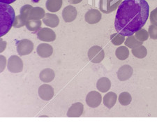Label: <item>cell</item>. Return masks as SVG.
<instances>
[{"label":"cell","instance_id":"6da1fadb","mask_svg":"<svg viewBox=\"0 0 157 130\" xmlns=\"http://www.w3.org/2000/svg\"><path fill=\"white\" fill-rule=\"evenodd\" d=\"M149 6L146 0H124L116 14L115 27L117 33L130 37L147 21Z\"/></svg>","mask_w":157,"mask_h":130},{"label":"cell","instance_id":"7a4b0ae2","mask_svg":"<svg viewBox=\"0 0 157 130\" xmlns=\"http://www.w3.org/2000/svg\"><path fill=\"white\" fill-rule=\"evenodd\" d=\"M0 37H3L11 30L14 23L16 15L13 8L9 4H0Z\"/></svg>","mask_w":157,"mask_h":130},{"label":"cell","instance_id":"3957f363","mask_svg":"<svg viewBox=\"0 0 157 130\" xmlns=\"http://www.w3.org/2000/svg\"><path fill=\"white\" fill-rule=\"evenodd\" d=\"M88 58L91 62L98 64L101 62L104 59L105 53L104 50L101 46L94 45L91 47L88 50Z\"/></svg>","mask_w":157,"mask_h":130},{"label":"cell","instance_id":"277c9868","mask_svg":"<svg viewBox=\"0 0 157 130\" xmlns=\"http://www.w3.org/2000/svg\"><path fill=\"white\" fill-rule=\"evenodd\" d=\"M23 62L17 55H12L9 57L7 63V68L10 72L13 73H20L23 70Z\"/></svg>","mask_w":157,"mask_h":130},{"label":"cell","instance_id":"5b68a950","mask_svg":"<svg viewBox=\"0 0 157 130\" xmlns=\"http://www.w3.org/2000/svg\"><path fill=\"white\" fill-rule=\"evenodd\" d=\"M34 50V43L29 39H22L17 42V52L20 56L30 54Z\"/></svg>","mask_w":157,"mask_h":130},{"label":"cell","instance_id":"8992f818","mask_svg":"<svg viewBox=\"0 0 157 130\" xmlns=\"http://www.w3.org/2000/svg\"><path fill=\"white\" fill-rule=\"evenodd\" d=\"M37 37L39 40L45 42H52L56 39V34L50 28H42L37 33Z\"/></svg>","mask_w":157,"mask_h":130},{"label":"cell","instance_id":"52a82bcc","mask_svg":"<svg viewBox=\"0 0 157 130\" xmlns=\"http://www.w3.org/2000/svg\"><path fill=\"white\" fill-rule=\"evenodd\" d=\"M102 101V97L97 91H92L88 93L86 97V103L91 108H97Z\"/></svg>","mask_w":157,"mask_h":130},{"label":"cell","instance_id":"ba28073f","mask_svg":"<svg viewBox=\"0 0 157 130\" xmlns=\"http://www.w3.org/2000/svg\"><path fill=\"white\" fill-rule=\"evenodd\" d=\"M39 96L44 101H50L54 97V89L52 87L47 84H44L39 87Z\"/></svg>","mask_w":157,"mask_h":130},{"label":"cell","instance_id":"9c48e42d","mask_svg":"<svg viewBox=\"0 0 157 130\" xmlns=\"http://www.w3.org/2000/svg\"><path fill=\"white\" fill-rule=\"evenodd\" d=\"M101 13L97 9H90L86 13L85 21L90 25L97 24L101 20Z\"/></svg>","mask_w":157,"mask_h":130},{"label":"cell","instance_id":"30bf717a","mask_svg":"<svg viewBox=\"0 0 157 130\" xmlns=\"http://www.w3.org/2000/svg\"><path fill=\"white\" fill-rule=\"evenodd\" d=\"M83 111H84V106L82 103H75L68 110L67 116L69 118H79L83 113Z\"/></svg>","mask_w":157,"mask_h":130},{"label":"cell","instance_id":"8fae6325","mask_svg":"<svg viewBox=\"0 0 157 130\" xmlns=\"http://www.w3.org/2000/svg\"><path fill=\"white\" fill-rule=\"evenodd\" d=\"M62 17L66 22H73L77 17V10L73 6H66L62 11Z\"/></svg>","mask_w":157,"mask_h":130},{"label":"cell","instance_id":"7c38bea8","mask_svg":"<svg viewBox=\"0 0 157 130\" xmlns=\"http://www.w3.org/2000/svg\"><path fill=\"white\" fill-rule=\"evenodd\" d=\"M133 68L129 65H124L117 71V78L121 81L128 80L133 75Z\"/></svg>","mask_w":157,"mask_h":130},{"label":"cell","instance_id":"4fadbf2b","mask_svg":"<svg viewBox=\"0 0 157 130\" xmlns=\"http://www.w3.org/2000/svg\"><path fill=\"white\" fill-rule=\"evenodd\" d=\"M36 52L40 57L48 58L52 55L53 48L48 43H40L38 45Z\"/></svg>","mask_w":157,"mask_h":130},{"label":"cell","instance_id":"5bb4252c","mask_svg":"<svg viewBox=\"0 0 157 130\" xmlns=\"http://www.w3.org/2000/svg\"><path fill=\"white\" fill-rule=\"evenodd\" d=\"M43 22L48 27L54 28L58 26L59 23V19L55 14H45L44 18H43Z\"/></svg>","mask_w":157,"mask_h":130},{"label":"cell","instance_id":"9a60e30c","mask_svg":"<svg viewBox=\"0 0 157 130\" xmlns=\"http://www.w3.org/2000/svg\"><path fill=\"white\" fill-rule=\"evenodd\" d=\"M55 77V71L50 68L45 69L40 71L39 78L40 80L44 83H50L54 80Z\"/></svg>","mask_w":157,"mask_h":130},{"label":"cell","instance_id":"2e32d148","mask_svg":"<svg viewBox=\"0 0 157 130\" xmlns=\"http://www.w3.org/2000/svg\"><path fill=\"white\" fill-rule=\"evenodd\" d=\"M117 99V95H116L115 93L110 92V93H108L104 96V97H103V104L105 105V106L107 107L108 108L110 109L115 105Z\"/></svg>","mask_w":157,"mask_h":130},{"label":"cell","instance_id":"e0dca14e","mask_svg":"<svg viewBox=\"0 0 157 130\" xmlns=\"http://www.w3.org/2000/svg\"><path fill=\"white\" fill-rule=\"evenodd\" d=\"M110 87L111 82L110 79L106 77L99 78L97 83V90H98V91H100L101 93H107V92L110 89Z\"/></svg>","mask_w":157,"mask_h":130},{"label":"cell","instance_id":"ac0fdd59","mask_svg":"<svg viewBox=\"0 0 157 130\" xmlns=\"http://www.w3.org/2000/svg\"><path fill=\"white\" fill-rule=\"evenodd\" d=\"M62 4L63 0H47L45 6L48 11L55 13L59 11L62 8Z\"/></svg>","mask_w":157,"mask_h":130},{"label":"cell","instance_id":"d6986e66","mask_svg":"<svg viewBox=\"0 0 157 130\" xmlns=\"http://www.w3.org/2000/svg\"><path fill=\"white\" fill-rule=\"evenodd\" d=\"M45 15V13L44 9L40 8V7H33L29 13V20L43 19Z\"/></svg>","mask_w":157,"mask_h":130},{"label":"cell","instance_id":"ffe728a7","mask_svg":"<svg viewBox=\"0 0 157 130\" xmlns=\"http://www.w3.org/2000/svg\"><path fill=\"white\" fill-rule=\"evenodd\" d=\"M132 53L136 57L139 58V59H143L147 55V50L144 45H140L133 48Z\"/></svg>","mask_w":157,"mask_h":130},{"label":"cell","instance_id":"44dd1931","mask_svg":"<svg viewBox=\"0 0 157 130\" xmlns=\"http://www.w3.org/2000/svg\"><path fill=\"white\" fill-rule=\"evenodd\" d=\"M115 55L120 60H125L129 56V50L126 46H120L117 48L115 51Z\"/></svg>","mask_w":157,"mask_h":130},{"label":"cell","instance_id":"7402d4cb","mask_svg":"<svg viewBox=\"0 0 157 130\" xmlns=\"http://www.w3.org/2000/svg\"><path fill=\"white\" fill-rule=\"evenodd\" d=\"M41 25L42 22L40 21V20H31L27 22L26 27L29 31L37 32L40 30Z\"/></svg>","mask_w":157,"mask_h":130},{"label":"cell","instance_id":"603a6c76","mask_svg":"<svg viewBox=\"0 0 157 130\" xmlns=\"http://www.w3.org/2000/svg\"><path fill=\"white\" fill-rule=\"evenodd\" d=\"M119 102L120 103L121 105L124 106H128L131 103L132 101V97H131V94L127 92H124L121 93L118 97Z\"/></svg>","mask_w":157,"mask_h":130},{"label":"cell","instance_id":"cb8c5ba5","mask_svg":"<svg viewBox=\"0 0 157 130\" xmlns=\"http://www.w3.org/2000/svg\"><path fill=\"white\" fill-rule=\"evenodd\" d=\"M125 45L126 46L133 49V48L137 47L138 45H143V42L138 41L137 39H136L135 36L132 35V36H130V37H128L127 39L125 40Z\"/></svg>","mask_w":157,"mask_h":130},{"label":"cell","instance_id":"d4e9b609","mask_svg":"<svg viewBox=\"0 0 157 130\" xmlns=\"http://www.w3.org/2000/svg\"><path fill=\"white\" fill-rule=\"evenodd\" d=\"M125 36L120 34V33H115L110 36L111 42L115 45H121L125 41Z\"/></svg>","mask_w":157,"mask_h":130},{"label":"cell","instance_id":"484cf974","mask_svg":"<svg viewBox=\"0 0 157 130\" xmlns=\"http://www.w3.org/2000/svg\"><path fill=\"white\" fill-rule=\"evenodd\" d=\"M33 6H31V5L27 4L25 5L22 7H21L20 9V15H21L22 17L26 20L27 22L29 21V13L31 11V10L32 9Z\"/></svg>","mask_w":157,"mask_h":130},{"label":"cell","instance_id":"4316f807","mask_svg":"<svg viewBox=\"0 0 157 130\" xmlns=\"http://www.w3.org/2000/svg\"><path fill=\"white\" fill-rule=\"evenodd\" d=\"M135 37L138 41H140L141 42H144L148 39L149 33L145 30L140 29L135 33Z\"/></svg>","mask_w":157,"mask_h":130},{"label":"cell","instance_id":"83f0119b","mask_svg":"<svg viewBox=\"0 0 157 130\" xmlns=\"http://www.w3.org/2000/svg\"><path fill=\"white\" fill-rule=\"evenodd\" d=\"M27 21L25 20L22 17L21 15H18V16H16V18H15L14 20V23L13 27H14L15 28H20L23 27L24 25H26L27 24Z\"/></svg>","mask_w":157,"mask_h":130},{"label":"cell","instance_id":"f1b7e54d","mask_svg":"<svg viewBox=\"0 0 157 130\" xmlns=\"http://www.w3.org/2000/svg\"><path fill=\"white\" fill-rule=\"evenodd\" d=\"M148 33L151 39L154 40L157 39V25H151L149 27Z\"/></svg>","mask_w":157,"mask_h":130},{"label":"cell","instance_id":"f546056e","mask_svg":"<svg viewBox=\"0 0 157 130\" xmlns=\"http://www.w3.org/2000/svg\"><path fill=\"white\" fill-rule=\"evenodd\" d=\"M149 19H150V22H151V24L157 25V7L151 12Z\"/></svg>","mask_w":157,"mask_h":130},{"label":"cell","instance_id":"4dcf8cb0","mask_svg":"<svg viewBox=\"0 0 157 130\" xmlns=\"http://www.w3.org/2000/svg\"><path fill=\"white\" fill-rule=\"evenodd\" d=\"M0 65H1V67H0V71L2 72L4 70L5 67H6V60L4 55H0Z\"/></svg>","mask_w":157,"mask_h":130},{"label":"cell","instance_id":"1f68e13d","mask_svg":"<svg viewBox=\"0 0 157 130\" xmlns=\"http://www.w3.org/2000/svg\"><path fill=\"white\" fill-rule=\"evenodd\" d=\"M0 42H1V48H0V53H2L4 50L5 48L6 47L7 43L3 41L2 39H0Z\"/></svg>","mask_w":157,"mask_h":130},{"label":"cell","instance_id":"d6a6232c","mask_svg":"<svg viewBox=\"0 0 157 130\" xmlns=\"http://www.w3.org/2000/svg\"><path fill=\"white\" fill-rule=\"evenodd\" d=\"M16 1V0H0V2H1V3H4L7 4H11Z\"/></svg>","mask_w":157,"mask_h":130},{"label":"cell","instance_id":"836d02e7","mask_svg":"<svg viewBox=\"0 0 157 130\" xmlns=\"http://www.w3.org/2000/svg\"><path fill=\"white\" fill-rule=\"evenodd\" d=\"M82 0H69V2L71 4H77L80 3Z\"/></svg>","mask_w":157,"mask_h":130}]
</instances>
